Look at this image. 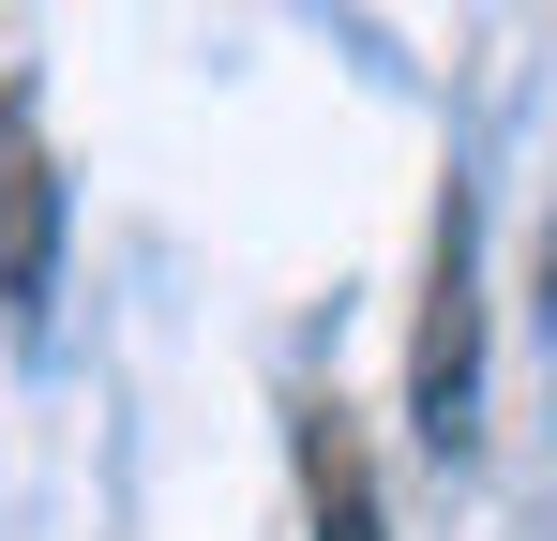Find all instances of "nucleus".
<instances>
[{
    "label": "nucleus",
    "instance_id": "obj_1",
    "mask_svg": "<svg viewBox=\"0 0 557 541\" xmlns=\"http://www.w3.org/2000/svg\"><path fill=\"white\" fill-rule=\"evenodd\" d=\"M407 422H422V451H437V466H467V437H482V211H467V180L437 196V270H422Z\"/></svg>",
    "mask_w": 557,
    "mask_h": 541
},
{
    "label": "nucleus",
    "instance_id": "obj_2",
    "mask_svg": "<svg viewBox=\"0 0 557 541\" xmlns=\"http://www.w3.org/2000/svg\"><path fill=\"white\" fill-rule=\"evenodd\" d=\"M46 301H61V166H46V105L0 90V316H15V347L46 331Z\"/></svg>",
    "mask_w": 557,
    "mask_h": 541
},
{
    "label": "nucleus",
    "instance_id": "obj_3",
    "mask_svg": "<svg viewBox=\"0 0 557 541\" xmlns=\"http://www.w3.org/2000/svg\"><path fill=\"white\" fill-rule=\"evenodd\" d=\"M301 512H317V541H392V527H376V466H362V422H347V406H301Z\"/></svg>",
    "mask_w": 557,
    "mask_h": 541
}]
</instances>
